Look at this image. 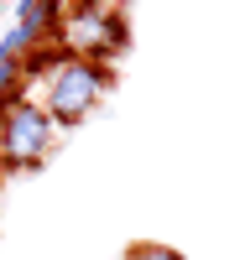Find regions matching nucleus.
<instances>
[{"instance_id": "f03ea898", "label": "nucleus", "mask_w": 245, "mask_h": 260, "mask_svg": "<svg viewBox=\"0 0 245 260\" xmlns=\"http://www.w3.org/2000/svg\"><path fill=\"white\" fill-rule=\"evenodd\" d=\"M52 141H58L52 115L42 110L37 99H21L16 110L0 120V172H37L52 156Z\"/></svg>"}, {"instance_id": "7ed1b4c3", "label": "nucleus", "mask_w": 245, "mask_h": 260, "mask_svg": "<svg viewBox=\"0 0 245 260\" xmlns=\"http://www.w3.org/2000/svg\"><path fill=\"white\" fill-rule=\"evenodd\" d=\"M58 47L68 52V57H99V62H110L115 52L130 47L125 16H120V11H110L104 0H84V6L68 11V21H63Z\"/></svg>"}, {"instance_id": "f257e3e1", "label": "nucleus", "mask_w": 245, "mask_h": 260, "mask_svg": "<svg viewBox=\"0 0 245 260\" xmlns=\"http://www.w3.org/2000/svg\"><path fill=\"white\" fill-rule=\"evenodd\" d=\"M110 83H115V68L99 57H63L47 89H42V110L52 115V125H78L99 110V99L110 94Z\"/></svg>"}, {"instance_id": "39448f33", "label": "nucleus", "mask_w": 245, "mask_h": 260, "mask_svg": "<svg viewBox=\"0 0 245 260\" xmlns=\"http://www.w3.org/2000/svg\"><path fill=\"white\" fill-rule=\"evenodd\" d=\"M0 187H6V172H0Z\"/></svg>"}, {"instance_id": "20e7f679", "label": "nucleus", "mask_w": 245, "mask_h": 260, "mask_svg": "<svg viewBox=\"0 0 245 260\" xmlns=\"http://www.w3.org/2000/svg\"><path fill=\"white\" fill-rule=\"evenodd\" d=\"M130 260H183V255H177L172 245H136V250H130Z\"/></svg>"}]
</instances>
